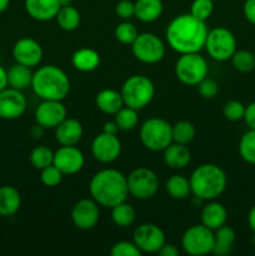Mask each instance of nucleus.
<instances>
[{
    "instance_id": "obj_46",
    "label": "nucleus",
    "mask_w": 255,
    "mask_h": 256,
    "mask_svg": "<svg viewBox=\"0 0 255 256\" xmlns=\"http://www.w3.org/2000/svg\"><path fill=\"white\" fill-rule=\"evenodd\" d=\"M158 254H159L160 256H179L180 252L175 245L166 244V242H165V244L160 248V250L158 252Z\"/></svg>"
},
{
    "instance_id": "obj_15",
    "label": "nucleus",
    "mask_w": 255,
    "mask_h": 256,
    "mask_svg": "<svg viewBox=\"0 0 255 256\" xmlns=\"http://www.w3.org/2000/svg\"><path fill=\"white\" fill-rule=\"evenodd\" d=\"M26 110V98L22 92L5 88L0 92V119L15 120L22 116Z\"/></svg>"
},
{
    "instance_id": "obj_32",
    "label": "nucleus",
    "mask_w": 255,
    "mask_h": 256,
    "mask_svg": "<svg viewBox=\"0 0 255 256\" xmlns=\"http://www.w3.org/2000/svg\"><path fill=\"white\" fill-rule=\"evenodd\" d=\"M239 154L245 162L255 165V129H250L242 136Z\"/></svg>"
},
{
    "instance_id": "obj_5",
    "label": "nucleus",
    "mask_w": 255,
    "mask_h": 256,
    "mask_svg": "<svg viewBox=\"0 0 255 256\" xmlns=\"http://www.w3.org/2000/svg\"><path fill=\"white\" fill-rule=\"evenodd\" d=\"M120 92L126 106L142 110L154 99L155 86L145 75H132L124 82Z\"/></svg>"
},
{
    "instance_id": "obj_24",
    "label": "nucleus",
    "mask_w": 255,
    "mask_h": 256,
    "mask_svg": "<svg viewBox=\"0 0 255 256\" xmlns=\"http://www.w3.org/2000/svg\"><path fill=\"white\" fill-rule=\"evenodd\" d=\"M22 205L20 192L10 185L0 186V216H12L16 214Z\"/></svg>"
},
{
    "instance_id": "obj_34",
    "label": "nucleus",
    "mask_w": 255,
    "mask_h": 256,
    "mask_svg": "<svg viewBox=\"0 0 255 256\" xmlns=\"http://www.w3.org/2000/svg\"><path fill=\"white\" fill-rule=\"evenodd\" d=\"M195 134V126L192 122L182 120L172 125V142L178 144L188 145L194 140Z\"/></svg>"
},
{
    "instance_id": "obj_7",
    "label": "nucleus",
    "mask_w": 255,
    "mask_h": 256,
    "mask_svg": "<svg viewBox=\"0 0 255 256\" xmlns=\"http://www.w3.org/2000/svg\"><path fill=\"white\" fill-rule=\"evenodd\" d=\"M208 62L199 52L180 54L175 64V75L180 82L189 86H194L208 76Z\"/></svg>"
},
{
    "instance_id": "obj_40",
    "label": "nucleus",
    "mask_w": 255,
    "mask_h": 256,
    "mask_svg": "<svg viewBox=\"0 0 255 256\" xmlns=\"http://www.w3.org/2000/svg\"><path fill=\"white\" fill-rule=\"evenodd\" d=\"M62 172L58 169L55 165H49L45 169L42 170V174H40V180H42V184L45 186L54 188L62 182Z\"/></svg>"
},
{
    "instance_id": "obj_1",
    "label": "nucleus",
    "mask_w": 255,
    "mask_h": 256,
    "mask_svg": "<svg viewBox=\"0 0 255 256\" xmlns=\"http://www.w3.org/2000/svg\"><path fill=\"white\" fill-rule=\"evenodd\" d=\"M206 24L192 14H182L170 22L166 29L168 44L179 54L199 52L208 36Z\"/></svg>"
},
{
    "instance_id": "obj_35",
    "label": "nucleus",
    "mask_w": 255,
    "mask_h": 256,
    "mask_svg": "<svg viewBox=\"0 0 255 256\" xmlns=\"http://www.w3.org/2000/svg\"><path fill=\"white\" fill-rule=\"evenodd\" d=\"M230 60L239 72H250L255 69V54L249 50H236Z\"/></svg>"
},
{
    "instance_id": "obj_8",
    "label": "nucleus",
    "mask_w": 255,
    "mask_h": 256,
    "mask_svg": "<svg viewBox=\"0 0 255 256\" xmlns=\"http://www.w3.org/2000/svg\"><path fill=\"white\" fill-rule=\"evenodd\" d=\"M204 48L214 60L226 62L236 52V39L226 28H215L208 32Z\"/></svg>"
},
{
    "instance_id": "obj_4",
    "label": "nucleus",
    "mask_w": 255,
    "mask_h": 256,
    "mask_svg": "<svg viewBox=\"0 0 255 256\" xmlns=\"http://www.w3.org/2000/svg\"><path fill=\"white\" fill-rule=\"evenodd\" d=\"M192 194L205 200L219 198L226 189L225 172L215 164H202L192 172L189 179Z\"/></svg>"
},
{
    "instance_id": "obj_17",
    "label": "nucleus",
    "mask_w": 255,
    "mask_h": 256,
    "mask_svg": "<svg viewBox=\"0 0 255 256\" xmlns=\"http://www.w3.org/2000/svg\"><path fill=\"white\" fill-rule=\"evenodd\" d=\"M99 204L94 199H82L72 206V220L80 230L92 229L99 222Z\"/></svg>"
},
{
    "instance_id": "obj_21",
    "label": "nucleus",
    "mask_w": 255,
    "mask_h": 256,
    "mask_svg": "<svg viewBox=\"0 0 255 256\" xmlns=\"http://www.w3.org/2000/svg\"><path fill=\"white\" fill-rule=\"evenodd\" d=\"M228 212L220 202H208L202 210V224L215 232L216 229L226 224Z\"/></svg>"
},
{
    "instance_id": "obj_10",
    "label": "nucleus",
    "mask_w": 255,
    "mask_h": 256,
    "mask_svg": "<svg viewBox=\"0 0 255 256\" xmlns=\"http://www.w3.org/2000/svg\"><path fill=\"white\" fill-rule=\"evenodd\" d=\"M129 194L138 200L152 199L159 190L158 175L148 168H138L126 178Z\"/></svg>"
},
{
    "instance_id": "obj_19",
    "label": "nucleus",
    "mask_w": 255,
    "mask_h": 256,
    "mask_svg": "<svg viewBox=\"0 0 255 256\" xmlns=\"http://www.w3.org/2000/svg\"><path fill=\"white\" fill-rule=\"evenodd\" d=\"M60 8L59 0H25L28 15L38 22L55 19Z\"/></svg>"
},
{
    "instance_id": "obj_30",
    "label": "nucleus",
    "mask_w": 255,
    "mask_h": 256,
    "mask_svg": "<svg viewBox=\"0 0 255 256\" xmlns=\"http://www.w3.org/2000/svg\"><path fill=\"white\" fill-rule=\"evenodd\" d=\"M55 19H56L58 25L62 30H65V32H72V30L78 29L82 18H80L79 10L72 6V5H69V6L60 8Z\"/></svg>"
},
{
    "instance_id": "obj_14",
    "label": "nucleus",
    "mask_w": 255,
    "mask_h": 256,
    "mask_svg": "<svg viewBox=\"0 0 255 256\" xmlns=\"http://www.w3.org/2000/svg\"><path fill=\"white\" fill-rule=\"evenodd\" d=\"M84 154L75 145H62L54 152L52 165L58 168L64 175H74L84 166Z\"/></svg>"
},
{
    "instance_id": "obj_2",
    "label": "nucleus",
    "mask_w": 255,
    "mask_h": 256,
    "mask_svg": "<svg viewBox=\"0 0 255 256\" xmlns=\"http://www.w3.org/2000/svg\"><path fill=\"white\" fill-rule=\"evenodd\" d=\"M89 192L100 206L112 209L124 202L129 195L126 176L115 169L100 170L90 180Z\"/></svg>"
},
{
    "instance_id": "obj_25",
    "label": "nucleus",
    "mask_w": 255,
    "mask_h": 256,
    "mask_svg": "<svg viewBox=\"0 0 255 256\" xmlns=\"http://www.w3.org/2000/svg\"><path fill=\"white\" fill-rule=\"evenodd\" d=\"M72 64L82 72H94L100 65V55L92 48H82L72 54Z\"/></svg>"
},
{
    "instance_id": "obj_41",
    "label": "nucleus",
    "mask_w": 255,
    "mask_h": 256,
    "mask_svg": "<svg viewBox=\"0 0 255 256\" xmlns=\"http://www.w3.org/2000/svg\"><path fill=\"white\" fill-rule=\"evenodd\" d=\"M110 254L112 256H142V252L134 242H119L112 245Z\"/></svg>"
},
{
    "instance_id": "obj_3",
    "label": "nucleus",
    "mask_w": 255,
    "mask_h": 256,
    "mask_svg": "<svg viewBox=\"0 0 255 256\" xmlns=\"http://www.w3.org/2000/svg\"><path fill=\"white\" fill-rule=\"evenodd\" d=\"M32 88L40 99L62 102L70 92V80L60 68L44 65L32 74Z\"/></svg>"
},
{
    "instance_id": "obj_27",
    "label": "nucleus",
    "mask_w": 255,
    "mask_h": 256,
    "mask_svg": "<svg viewBox=\"0 0 255 256\" xmlns=\"http://www.w3.org/2000/svg\"><path fill=\"white\" fill-rule=\"evenodd\" d=\"M162 0H136L135 2V18L142 22H152L159 19L162 14Z\"/></svg>"
},
{
    "instance_id": "obj_29",
    "label": "nucleus",
    "mask_w": 255,
    "mask_h": 256,
    "mask_svg": "<svg viewBox=\"0 0 255 256\" xmlns=\"http://www.w3.org/2000/svg\"><path fill=\"white\" fill-rule=\"evenodd\" d=\"M166 192L172 199L184 200L192 194V188H190V182L182 175H172L168 179Z\"/></svg>"
},
{
    "instance_id": "obj_12",
    "label": "nucleus",
    "mask_w": 255,
    "mask_h": 256,
    "mask_svg": "<svg viewBox=\"0 0 255 256\" xmlns=\"http://www.w3.org/2000/svg\"><path fill=\"white\" fill-rule=\"evenodd\" d=\"M132 242H135L142 252L154 254L160 250V248L166 242L165 234L162 228L155 224H142L134 230Z\"/></svg>"
},
{
    "instance_id": "obj_47",
    "label": "nucleus",
    "mask_w": 255,
    "mask_h": 256,
    "mask_svg": "<svg viewBox=\"0 0 255 256\" xmlns=\"http://www.w3.org/2000/svg\"><path fill=\"white\" fill-rule=\"evenodd\" d=\"M118 130H119V128L115 122H106L102 126V132H108V134H116Z\"/></svg>"
},
{
    "instance_id": "obj_45",
    "label": "nucleus",
    "mask_w": 255,
    "mask_h": 256,
    "mask_svg": "<svg viewBox=\"0 0 255 256\" xmlns=\"http://www.w3.org/2000/svg\"><path fill=\"white\" fill-rule=\"evenodd\" d=\"M244 120L249 129H255V102H250L248 106H245Z\"/></svg>"
},
{
    "instance_id": "obj_49",
    "label": "nucleus",
    "mask_w": 255,
    "mask_h": 256,
    "mask_svg": "<svg viewBox=\"0 0 255 256\" xmlns=\"http://www.w3.org/2000/svg\"><path fill=\"white\" fill-rule=\"evenodd\" d=\"M248 224H249L252 232H255V205L250 209L249 214H248Z\"/></svg>"
},
{
    "instance_id": "obj_37",
    "label": "nucleus",
    "mask_w": 255,
    "mask_h": 256,
    "mask_svg": "<svg viewBox=\"0 0 255 256\" xmlns=\"http://www.w3.org/2000/svg\"><path fill=\"white\" fill-rule=\"evenodd\" d=\"M138 35H139V32H138L136 26L132 22H128V20L120 22L116 26V29H115V38H116V40L125 45H132L138 38Z\"/></svg>"
},
{
    "instance_id": "obj_22",
    "label": "nucleus",
    "mask_w": 255,
    "mask_h": 256,
    "mask_svg": "<svg viewBox=\"0 0 255 256\" xmlns=\"http://www.w3.org/2000/svg\"><path fill=\"white\" fill-rule=\"evenodd\" d=\"M192 160V152L186 145L172 142L164 150V162L172 169H184Z\"/></svg>"
},
{
    "instance_id": "obj_52",
    "label": "nucleus",
    "mask_w": 255,
    "mask_h": 256,
    "mask_svg": "<svg viewBox=\"0 0 255 256\" xmlns=\"http://www.w3.org/2000/svg\"><path fill=\"white\" fill-rule=\"evenodd\" d=\"M252 244L255 245V232H254V236H252Z\"/></svg>"
},
{
    "instance_id": "obj_13",
    "label": "nucleus",
    "mask_w": 255,
    "mask_h": 256,
    "mask_svg": "<svg viewBox=\"0 0 255 256\" xmlns=\"http://www.w3.org/2000/svg\"><path fill=\"white\" fill-rule=\"evenodd\" d=\"M122 152V142L116 134L102 132L92 142V154L98 162L109 164L116 160Z\"/></svg>"
},
{
    "instance_id": "obj_33",
    "label": "nucleus",
    "mask_w": 255,
    "mask_h": 256,
    "mask_svg": "<svg viewBox=\"0 0 255 256\" xmlns=\"http://www.w3.org/2000/svg\"><path fill=\"white\" fill-rule=\"evenodd\" d=\"M114 122H116L119 130H124V132L132 130L138 125V122H139L138 110L125 105V106H122V109L115 114Z\"/></svg>"
},
{
    "instance_id": "obj_36",
    "label": "nucleus",
    "mask_w": 255,
    "mask_h": 256,
    "mask_svg": "<svg viewBox=\"0 0 255 256\" xmlns=\"http://www.w3.org/2000/svg\"><path fill=\"white\" fill-rule=\"evenodd\" d=\"M52 162H54V152L44 145L34 148L30 152V162L35 169H45L49 165H52Z\"/></svg>"
},
{
    "instance_id": "obj_48",
    "label": "nucleus",
    "mask_w": 255,
    "mask_h": 256,
    "mask_svg": "<svg viewBox=\"0 0 255 256\" xmlns=\"http://www.w3.org/2000/svg\"><path fill=\"white\" fill-rule=\"evenodd\" d=\"M8 88V70L0 65V92Z\"/></svg>"
},
{
    "instance_id": "obj_23",
    "label": "nucleus",
    "mask_w": 255,
    "mask_h": 256,
    "mask_svg": "<svg viewBox=\"0 0 255 256\" xmlns=\"http://www.w3.org/2000/svg\"><path fill=\"white\" fill-rule=\"evenodd\" d=\"M95 104L100 112L108 115H115L122 106H125L122 92L114 89H104L98 92Z\"/></svg>"
},
{
    "instance_id": "obj_18",
    "label": "nucleus",
    "mask_w": 255,
    "mask_h": 256,
    "mask_svg": "<svg viewBox=\"0 0 255 256\" xmlns=\"http://www.w3.org/2000/svg\"><path fill=\"white\" fill-rule=\"evenodd\" d=\"M12 56L15 62L25 66L34 68L40 64L42 59V48L32 38H22L12 46Z\"/></svg>"
},
{
    "instance_id": "obj_16",
    "label": "nucleus",
    "mask_w": 255,
    "mask_h": 256,
    "mask_svg": "<svg viewBox=\"0 0 255 256\" xmlns=\"http://www.w3.org/2000/svg\"><path fill=\"white\" fill-rule=\"evenodd\" d=\"M66 119V109L60 100H42L35 110L36 124L44 129H55Z\"/></svg>"
},
{
    "instance_id": "obj_44",
    "label": "nucleus",
    "mask_w": 255,
    "mask_h": 256,
    "mask_svg": "<svg viewBox=\"0 0 255 256\" xmlns=\"http://www.w3.org/2000/svg\"><path fill=\"white\" fill-rule=\"evenodd\" d=\"M244 16L250 24L255 25V0H245L244 6H242Z\"/></svg>"
},
{
    "instance_id": "obj_39",
    "label": "nucleus",
    "mask_w": 255,
    "mask_h": 256,
    "mask_svg": "<svg viewBox=\"0 0 255 256\" xmlns=\"http://www.w3.org/2000/svg\"><path fill=\"white\" fill-rule=\"evenodd\" d=\"M222 114L229 122H239L244 119L245 105L239 100H230L222 108Z\"/></svg>"
},
{
    "instance_id": "obj_42",
    "label": "nucleus",
    "mask_w": 255,
    "mask_h": 256,
    "mask_svg": "<svg viewBox=\"0 0 255 256\" xmlns=\"http://www.w3.org/2000/svg\"><path fill=\"white\" fill-rule=\"evenodd\" d=\"M198 90H199V94L204 99H212L219 92V85H218V82L215 80L210 79V78H204L198 84Z\"/></svg>"
},
{
    "instance_id": "obj_43",
    "label": "nucleus",
    "mask_w": 255,
    "mask_h": 256,
    "mask_svg": "<svg viewBox=\"0 0 255 256\" xmlns=\"http://www.w3.org/2000/svg\"><path fill=\"white\" fill-rule=\"evenodd\" d=\"M115 12L122 20H130L135 16V2L132 0H120L115 6Z\"/></svg>"
},
{
    "instance_id": "obj_31",
    "label": "nucleus",
    "mask_w": 255,
    "mask_h": 256,
    "mask_svg": "<svg viewBox=\"0 0 255 256\" xmlns=\"http://www.w3.org/2000/svg\"><path fill=\"white\" fill-rule=\"evenodd\" d=\"M136 212L132 205L126 202H120L116 206L112 208V219L115 225L120 228L130 226L135 222Z\"/></svg>"
},
{
    "instance_id": "obj_11",
    "label": "nucleus",
    "mask_w": 255,
    "mask_h": 256,
    "mask_svg": "<svg viewBox=\"0 0 255 256\" xmlns=\"http://www.w3.org/2000/svg\"><path fill=\"white\" fill-rule=\"evenodd\" d=\"M132 52L139 62L144 64H156L165 55V45L159 36L152 32L138 35L132 44Z\"/></svg>"
},
{
    "instance_id": "obj_20",
    "label": "nucleus",
    "mask_w": 255,
    "mask_h": 256,
    "mask_svg": "<svg viewBox=\"0 0 255 256\" xmlns=\"http://www.w3.org/2000/svg\"><path fill=\"white\" fill-rule=\"evenodd\" d=\"M82 125L79 120L66 118L55 128V138L60 145H76L82 138Z\"/></svg>"
},
{
    "instance_id": "obj_9",
    "label": "nucleus",
    "mask_w": 255,
    "mask_h": 256,
    "mask_svg": "<svg viewBox=\"0 0 255 256\" xmlns=\"http://www.w3.org/2000/svg\"><path fill=\"white\" fill-rule=\"evenodd\" d=\"M214 232L205 225H192L182 238V246L186 254L202 256L212 252L214 248Z\"/></svg>"
},
{
    "instance_id": "obj_6",
    "label": "nucleus",
    "mask_w": 255,
    "mask_h": 256,
    "mask_svg": "<svg viewBox=\"0 0 255 256\" xmlns=\"http://www.w3.org/2000/svg\"><path fill=\"white\" fill-rule=\"evenodd\" d=\"M140 142L152 152H164L172 142V125L162 118H150L140 128Z\"/></svg>"
},
{
    "instance_id": "obj_50",
    "label": "nucleus",
    "mask_w": 255,
    "mask_h": 256,
    "mask_svg": "<svg viewBox=\"0 0 255 256\" xmlns=\"http://www.w3.org/2000/svg\"><path fill=\"white\" fill-rule=\"evenodd\" d=\"M9 4L10 0H0V14H2L9 8Z\"/></svg>"
},
{
    "instance_id": "obj_38",
    "label": "nucleus",
    "mask_w": 255,
    "mask_h": 256,
    "mask_svg": "<svg viewBox=\"0 0 255 256\" xmlns=\"http://www.w3.org/2000/svg\"><path fill=\"white\" fill-rule=\"evenodd\" d=\"M214 12V2L212 0H194L190 6V14L198 19L206 22L210 15Z\"/></svg>"
},
{
    "instance_id": "obj_28",
    "label": "nucleus",
    "mask_w": 255,
    "mask_h": 256,
    "mask_svg": "<svg viewBox=\"0 0 255 256\" xmlns=\"http://www.w3.org/2000/svg\"><path fill=\"white\" fill-rule=\"evenodd\" d=\"M214 248H212V254L218 256H225L230 254L232 248L234 245L236 234L230 226L222 225V228L216 229L214 232Z\"/></svg>"
},
{
    "instance_id": "obj_51",
    "label": "nucleus",
    "mask_w": 255,
    "mask_h": 256,
    "mask_svg": "<svg viewBox=\"0 0 255 256\" xmlns=\"http://www.w3.org/2000/svg\"><path fill=\"white\" fill-rule=\"evenodd\" d=\"M60 6H69V5H72V0H59Z\"/></svg>"
},
{
    "instance_id": "obj_26",
    "label": "nucleus",
    "mask_w": 255,
    "mask_h": 256,
    "mask_svg": "<svg viewBox=\"0 0 255 256\" xmlns=\"http://www.w3.org/2000/svg\"><path fill=\"white\" fill-rule=\"evenodd\" d=\"M32 68L16 62L8 70V86L22 92L32 86Z\"/></svg>"
}]
</instances>
